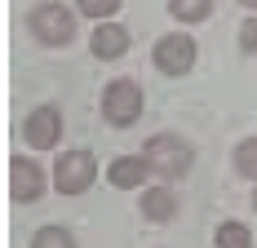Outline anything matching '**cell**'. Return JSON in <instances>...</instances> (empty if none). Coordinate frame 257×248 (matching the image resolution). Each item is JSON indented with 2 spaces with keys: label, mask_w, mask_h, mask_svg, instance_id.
<instances>
[{
  "label": "cell",
  "mask_w": 257,
  "mask_h": 248,
  "mask_svg": "<svg viewBox=\"0 0 257 248\" xmlns=\"http://www.w3.org/2000/svg\"><path fill=\"white\" fill-rule=\"evenodd\" d=\"M147 160L142 155H124V160H111V186H120V191H138L142 182H147Z\"/></svg>",
  "instance_id": "9c48e42d"
},
{
  "label": "cell",
  "mask_w": 257,
  "mask_h": 248,
  "mask_svg": "<svg viewBox=\"0 0 257 248\" xmlns=\"http://www.w3.org/2000/svg\"><path fill=\"white\" fill-rule=\"evenodd\" d=\"M93 177H98V164H93L89 151H62L58 164H53V186H58L62 195H80V191H89Z\"/></svg>",
  "instance_id": "7a4b0ae2"
},
{
  "label": "cell",
  "mask_w": 257,
  "mask_h": 248,
  "mask_svg": "<svg viewBox=\"0 0 257 248\" xmlns=\"http://www.w3.org/2000/svg\"><path fill=\"white\" fill-rule=\"evenodd\" d=\"M239 5H244V9H257V0H239Z\"/></svg>",
  "instance_id": "e0dca14e"
},
{
  "label": "cell",
  "mask_w": 257,
  "mask_h": 248,
  "mask_svg": "<svg viewBox=\"0 0 257 248\" xmlns=\"http://www.w3.org/2000/svg\"><path fill=\"white\" fill-rule=\"evenodd\" d=\"M239 45H244L248 53H257V23H244V27H239Z\"/></svg>",
  "instance_id": "2e32d148"
},
{
  "label": "cell",
  "mask_w": 257,
  "mask_h": 248,
  "mask_svg": "<svg viewBox=\"0 0 257 248\" xmlns=\"http://www.w3.org/2000/svg\"><path fill=\"white\" fill-rule=\"evenodd\" d=\"M102 115L111 124H133L138 115H142V89L133 84V80H115V84H106L102 93Z\"/></svg>",
  "instance_id": "277c9868"
},
{
  "label": "cell",
  "mask_w": 257,
  "mask_h": 248,
  "mask_svg": "<svg viewBox=\"0 0 257 248\" xmlns=\"http://www.w3.org/2000/svg\"><path fill=\"white\" fill-rule=\"evenodd\" d=\"M155 67L164 75H186L195 67V40L191 36H164L155 45Z\"/></svg>",
  "instance_id": "5b68a950"
},
{
  "label": "cell",
  "mask_w": 257,
  "mask_h": 248,
  "mask_svg": "<svg viewBox=\"0 0 257 248\" xmlns=\"http://www.w3.org/2000/svg\"><path fill=\"white\" fill-rule=\"evenodd\" d=\"M173 213H178L173 186H151V191H142V217H147V222H169Z\"/></svg>",
  "instance_id": "30bf717a"
},
{
  "label": "cell",
  "mask_w": 257,
  "mask_h": 248,
  "mask_svg": "<svg viewBox=\"0 0 257 248\" xmlns=\"http://www.w3.org/2000/svg\"><path fill=\"white\" fill-rule=\"evenodd\" d=\"M253 204H257V195H253Z\"/></svg>",
  "instance_id": "ac0fdd59"
},
{
  "label": "cell",
  "mask_w": 257,
  "mask_h": 248,
  "mask_svg": "<svg viewBox=\"0 0 257 248\" xmlns=\"http://www.w3.org/2000/svg\"><path fill=\"white\" fill-rule=\"evenodd\" d=\"M120 5H124V0H80V14H89V18H102V23H106V18H111Z\"/></svg>",
  "instance_id": "9a60e30c"
},
{
  "label": "cell",
  "mask_w": 257,
  "mask_h": 248,
  "mask_svg": "<svg viewBox=\"0 0 257 248\" xmlns=\"http://www.w3.org/2000/svg\"><path fill=\"white\" fill-rule=\"evenodd\" d=\"M169 14L178 23H204L213 14V0H169Z\"/></svg>",
  "instance_id": "8fae6325"
},
{
  "label": "cell",
  "mask_w": 257,
  "mask_h": 248,
  "mask_svg": "<svg viewBox=\"0 0 257 248\" xmlns=\"http://www.w3.org/2000/svg\"><path fill=\"white\" fill-rule=\"evenodd\" d=\"M31 31H36L40 45H67L76 36V14L67 5H40L31 14Z\"/></svg>",
  "instance_id": "3957f363"
},
{
  "label": "cell",
  "mask_w": 257,
  "mask_h": 248,
  "mask_svg": "<svg viewBox=\"0 0 257 248\" xmlns=\"http://www.w3.org/2000/svg\"><path fill=\"white\" fill-rule=\"evenodd\" d=\"M89 49H93V58H120L128 49V31L120 23H102L89 36Z\"/></svg>",
  "instance_id": "ba28073f"
},
{
  "label": "cell",
  "mask_w": 257,
  "mask_h": 248,
  "mask_svg": "<svg viewBox=\"0 0 257 248\" xmlns=\"http://www.w3.org/2000/svg\"><path fill=\"white\" fill-rule=\"evenodd\" d=\"M217 248H253V235H248V226H239V222H222V226H217Z\"/></svg>",
  "instance_id": "4fadbf2b"
},
{
  "label": "cell",
  "mask_w": 257,
  "mask_h": 248,
  "mask_svg": "<svg viewBox=\"0 0 257 248\" xmlns=\"http://www.w3.org/2000/svg\"><path fill=\"white\" fill-rule=\"evenodd\" d=\"M147 169H151L155 177H182L186 169H191V147L182 142V138H173V133H160V138H151L147 142Z\"/></svg>",
  "instance_id": "6da1fadb"
},
{
  "label": "cell",
  "mask_w": 257,
  "mask_h": 248,
  "mask_svg": "<svg viewBox=\"0 0 257 248\" xmlns=\"http://www.w3.org/2000/svg\"><path fill=\"white\" fill-rule=\"evenodd\" d=\"M235 169H239V177H257V138L253 142H239V151H235Z\"/></svg>",
  "instance_id": "5bb4252c"
},
{
  "label": "cell",
  "mask_w": 257,
  "mask_h": 248,
  "mask_svg": "<svg viewBox=\"0 0 257 248\" xmlns=\"http://www.w3.org/2000/svg\"><path fill=\"white\" fill-rule=\"evenodd\" d=\"M9 195L18 199V204L45 195V173H40V164H36V160L18 155V160L9 164Z\"/></svg>",
  "instance_id": "8992f818"
},
{
  "label": "cell",
  "mask_w": 257,
  "mask_h": 248,
  "mask_svg": "<svg viewBox=\"0 0 257 248\" xmlns=\"http://www.w3.org/2000/svg\"><path fill=\"white\" fill-rule=\"evenodd\" d=\"M31 248H76V235L62 230V226H45L31 235Z\"/></svg>",
  "instance_id": "7c38bea8"
},
{
  "label": "cell",
  "mask_w": 257,
  "mask_h": 248,
  "mask_svg": "<svg viewBox=\"0 0 257 248\" xmlns=\"http://www.w3.org/2000/svg\"><path fill=\"white\" fill-rule=\"evenodd\" d=\"M23 133H27V142H31V147L49 151V147H58V138H62V115H58L53 106H36V111L27 115Z\"/></svg>",
  "instance_id": "52a82bcc"
}]
</instances>
